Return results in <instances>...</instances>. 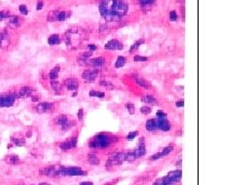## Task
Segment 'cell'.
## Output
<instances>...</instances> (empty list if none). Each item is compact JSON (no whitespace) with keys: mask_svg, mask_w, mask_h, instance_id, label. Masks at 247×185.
<instances>
[{"mask_svg":"<svg viewBox=\"0 0 247 185\" xmlns=\"http://www.w3.org/2000/svg\"><path fill=\"white\" fill-rule=\"evenodd\" d=\"M40 175L46 176V177L50 178H56L62 176L61 174V167H46L43 168L42 170H40Z\"/></svg>","mask_w":247,"mask_h":185,"instance_id":"5","label":"cell"},{"mask_svg":"<svg viewBox=\"0 0 247 185\" xmlns=\"http://www.w3.org/2000/svg\"><path fill=\"white\" fill-rule=\"evenodd\" d=\"M100 85L104 86V88L107 89H113V88H114L113 85H112L111 82H108V81H101Z\"/></svg>","mask_w":247,"mask_h":185,"instance_id":"35","label":"cell"},{"mask_svg":"<svg viewBox=\"0 0 247 185\" xmlns=\"http://www.w3.org/2000/svg\"><path fill=\"white\" fill-rule=\"evenodd\" d=\"M62 176H85L87 172L77 167H61Z\"/></svg>","mask_w":247,"mask_h":185,"instance_id":"4","label":"cell"},{"mask_svg":"<svg viewBox=\"0 0 247 185\" xmlns=\"http://www.w3.org/2000/svg\"><path fill=\"white\" fill-rule=\"evenodd\" d=\"M59 72H60V67H59V66L54 67V68L50 70V74H49V76H50V79H52V80H55L56 78H58Z\"/></svg>","mask_w":247,"mask_h":185,"instance_id":"27","label":"cell"},{"mask_svg":"<svg viewBox=\"0 0 247 185\" xmlns=\"http://www.w3.org/2000/svg\"><path fill=\"white\" fill-rule=\"evenodd\" d=\"M140 111H141L143 114H148L151 112V109L148 107V106H143V107L140 109Z\"/></svg>","mask_w":247,"mask_h":185,"instance_id":"40","label":"cell"},{"mask_svg":"<svg viewBox=\"0 0 247 185\" xmlns=\"http://www.w3.org/2000/svg\"><path fill=\"white\" fill-rule=\"evenodd\" d=\"M32 100H33V102H36V101L38 100V97H35V96H32Z\"/></svg>","mask_w":247,"mask_h":185,"instance_id":"51","label":"cell"},{"mask_svg":"<svg viewBox=\"0 0 247 185\" xmlns=\"http://www.w3.org/2000/svg\"><path fill=\"white\" fill-rule=\"evenodd\" d=\"M169 16L171 21H176V20H177V13H176V12H174V10H172V12L170 13Z\"/></svg>","mask_w":247,"mask_h":185,"instance_id":"42","label":"cell"},{"mask_svg":"<svg viewBox=\"0 0 247 185\" xmlns=\"http://www.w3.org/2000/svg\"><path fill=\"white\" fill-rule=\"evenodd\" d=\"M99 10L106 21H120L127 13L128 5L123 0H103L99 4Z\"/></svg>","mask_w":247,"mask_h":185,"instance_id":"1","label":"cell"},{"mask_svg":"<svg viewBox=\"0 0 247 185\" xmlns=\"http://www.w3.org/2000/svg\"><path fill=\"white\" fill-rule=\"evenodd\" d=\"M142 102L146 103V104H149V105H157V104H158V101H157L156 98H153V96H144V97H142Z\"/></svg>","mask_w":247,"mask_h":185,"instance_id":"24","label":"cell"},{"mask_svg":"<svg viewBox=\"0 0 247 185\" xmlns=\"http://www.w3.org/2000/svg\"><path fill=\"white\" fill-rule=\"evenodd\" d=\"M19 10H20V13H23V15H27V13H28V8H27L26 5H24V4L20 5V6H19Z\"/></svg>","mask_w":247,"mask_h":185,"instance_id":"39","label":"cell"},{"mask_svg":"<svg viewBox=\"0 0 247 185\" xmlns=\"http://www.w3.org/2000/svg\"><path fill=\"white\" fill-rule=\"evenodd\" d=\"M154 2V0H139V3L142 5V6H148V5L153 4Z\"/></svg>","mask_w":247,"mask_h":185,"instance_id":"37","label":"cell"},{"mask_svg":"<svg viewBox=\"0 0 247 185\" xmlns=\"http://www.w3.org/2000/svg\"><path fill=\"white\" fill-rule=\"evenodd\" d=\"M50 88H52V89L56 94H61L62 92V85L59 82H57V81L53 80L52 83H50Z\"/></svg>","mask_w":247,"mask_h":185,"instance_id":"25","label":"cell"},{"mask_svg":"<svg viewBox=\"0 0 247 185\" xmlns=\"http://www.w3.org/2000/svg\"><path fill=\"white\" fill-rule=\"evenodd\" d=\"M167 176H169V177L172 179H175L176 181H179L181 179V171L180 170L173 171V172H170Z\"/></svg>","mask_w":247,"mask_h":185,"instance_id":"28","label":"cell"},{"mask_svg":"<svg viewBox=\"0 0 247 185\" xmlns=\"http://www.w3.org/2000/svg\"><path fill=\"white\" fill-rule=\"evenodd\" d=\"M68 120H69L68 117H67L66 115H63V114H62V115H59V116L56 117V118L54 119V122H55L56 125H61V127H62V125H65V123L68 122Z\"/></svg>","mask_w":247,"mask_h":185,"instance_id":"19","label":"cell"},{"mask_svg":"<svg viewBox=\"0 0 247 185\" xmlns=\"http://www.w3.org/2000/svg\"><path fill=\"white\" fill-rule=\"evenodd\" d=\"M105 49H122L123 44L120 43V41H119L117 39H112V40L108 41V42L105 44Z\"/></svg>","mask_w":247,"mask_h":185,"instance_id":"17","label":"cell"},{"mask_svg":"<svg viewBox=\"0 0 247 185\" xmlns=\"http://www.w3.org/2000/svg\"><path fill=\"white\" fill-rule=\"evenodd\" d=\"M63 85L67 89H68V91H76L78 85H79V82H78V80L76 79V78L70 77V78H67V79L64 80Z\"/></svg>","mask_w":247,"mask_h":185,"instance_id":"9","label":"cell"},{"mask_svg":"<svg viewBox=\"0 0 247 185\" xmlns=\"http://www.w3.org/2000/svg\"><path fill=\"white\" fill-rule=\"evenodd\" d=\"M137 134H138V132L135 131V132H132V133H130L129 135L127 136V139L128 140H132V139H134L135 137L137 136Z\"/></svg>","mask_w":247,"mask_h":185,"instance_id":"43","label":"cell"},{"mask_svg":"<svg viewBox=\"0 0 247 185\" xmlns=\"http://www.w3.org/2000/svg\"><path fill=\"white\" fill-rule=\"evenodd\" d=\"M9 16H10V13L6 12V10H1V12H0V21H2V20L6 18H9Z\"/></svg>","mask_w":247,"mask_h":185,"instance_id":"36","label":"cell"},{"mask_svg":"<svg viewBox=\"0 0 247 185\" xmlns=\"http://www.w3.org/2000/svg\"><path fill=\"white\" fill-rule=\"evenodd\" d=\"M10 43L9 35L6 31H0V49H6Z\"/></svg>","mask_w":247,"mask_h":185,"instance_id":"12","label":"cell"},{"mask_svg":"<svg viewBox=\"0 0 247 185\" xmlns=\"http://www.w3.org/2000/svg\"><path fill=\"white\" fill-rule=\"evenodd\" d=\"M22 24V20L20 16H10L7 20V26L9 28H13V29H16L21 26Z\"/></svg>","mask_w":247,"mask_h":185,"instance_id":"13","label":"cell"},{"mask_svg":"<svg viewBox=\"0 0 247 185\" xmlns=\"http://www.w3.org/2000/svg\"><path fill=\"white\" fill-rule=\"evenodd\" d=\"M126 108L128 109L130 114H133L134 112H135V107H134V105L132 104V103H127V104H126Z\"/></svg>","mask_w":247,"mask_h":185,"instance_id":"38","label":"cell"},{"mask_svg":"<svg viewBox=\"0 0 247 185\" xmlns=\"http://www.w3.org/2000/svg\"><path fill=\"white\" fill-rule=\"evenodd\" d=\"M153 185H164V183H163V179L162 178L158 179V180L153 183Z\"/></svg>","mask_w":247,"mask_h":185,"instance_id":"47","label":"cell"},{"mask_svg":"<svg viewBox=\"0 0 247 185\" xmlns=\"http://www.w3.org/2000/svg\"><path fill=\"white\" fill-rule=\"evenodd\" d=\"M134 77H135L136 83L139 86H141V88H144V89H150L151 88V85L145 79H143V78H141V77H136V76H134Z\"/></svg>","mask_w":247,"mask_h":185,"instance_id":"20","label":"cell"},{"mask_svg":"<svg viewBox=\"0 0 247 185\" xmlns=\"http://www.w3.org/2000/svg\"><path fill=\"white\" fill-rule=\"evenodd\" d=\"M109 145H110V138L108 136L102 135V134L97 135L90 143V146L93 148H104Z\"/></svg>","mask_w":247,"mask_h":185,"instance_id":"2","label":"cell"},{"mask_svg":"<svg viewBox=\"0 0 247 185\" xmlns=\"http://www.w3.org/2000/svg\"><path fill=\"white\" fill-rule=\"evenodd\" d=\"M98 73H99L98 69L97 68H93V69L86 70V71L81 74V76H83V78L87 81V82H93V81L97 78Z\"/></svg>","mask_w":247,"mask_h":185,"instance_id":"7","label":"cell"},{"mask_svg":"<svg viewBox=\"0 0 247 185\" xmlns=\"http://www.w3.org/2000/svg\"><path fill=\"white\" fill-rule=\"evenodd\" d=\"M136 158H137V156L135 155L134 151H133V152H128V153H126V161H134Z\"/></svg>","mask_w":247,"mask_h":185,"instance_id":"33","label":"cell"},{"mask_svg":"<svg viewBox=\"0 0 247 185\" xmlns=\"http://www.w3.org/2000/svg\"><path fill=\"white\" fill-rule=\"evenodd\" d=\"M12 141L15 143L17 146H24L25 145V140L23 137H20L19 135L18 136H13L12 138Z\"/></svg>","mask_w":247,"mask_h":185,"instance_id":"26","label":"cell"},{"mask_svg":"<svg viewBox=\"0 0 247 185\" xmlns=\"http://www.w3.org/2000/svg\"><path fill=\"white\" fill-rule=\"evenodd\" d=\"M105 60L104 58H96V59H89L88 61L85 62V65L91 66V67H95V68H99V67H102L104 65Z\"/></svg>","mask_w":247,"mask_h":185,"instance_id":"11","label":"cell"},{"mask_svg":"<svg viewBox=\"0 0 247 185\" xmlns=\"http://www.w3.org/2000/svg\"><path fill=\"white\" fill-rule=\"evenodd\" d=\"M76 142H77L76 138H71V139L67 140V141L62 142L59 146H60V148H62L63 150H68V149H71V148L76 146Z\"/></svg>","mask_w":247,"mask_h":185,"instance_id":"14","label":"cell"},{"mask_svg":"<svg viewBox=\"0 0 247 185\" xmlns=\"http://www.w3.org/2000/svg\"><path fill=\"white\" fill-rule=\"evenodd\" d=\"M55 109V105L53 103L49 102H42L35 107V111L38 113H49V112H53Z\"/></svg>","mask_w":247,"mask_h":185,"instance_id":"6","label":"cell"},{"mask_svg":"<svg viewBox=\"0 0 247 185\" xmlns=\"http://www.w3.org/2000/svg\"><path fill=\"white\" fill-rule=\"evenodd\" d=\"M90 96L91 97H98V98H104V92H97V91H90Z\"/></svg>","mask_w":247,"mask_h":185,"instance_id":"34","label":"cell"},{"mask_svg":"<svg viewBox=\"0 0 247 185\" xmlns=\"http://www.w3.org/2000/svg\"><path fill=\"white\" fill-rule=\"evenodd\" d=\"M83 110L79 109V111H78V119H83Z\"/></svg>","mask_w":247,"mask_h":185,"instance_id":"48","label":"cell"},{"mask_svg":"<svg viewBox=\"0 0 247 185\" xmlns=\"http://www.w3.org/2000/svg\"><path fill=\"white\" fill-rule=\"evenodd\" d=\"M88 49L91 50V52H93V50H95L97 49V46L96 45H94V44H90V45L88 46Z\"/></svg>","mask_w":247,"mask_h":185,"instance_id":"49","label":"cell"},{"mask_svg":"<svg viewBox=\"0 0 247 185\" xmlns=\"http://www.w3.org/2000/svg\"><path fill=\"white\" fill-rule=\"evenodd\" d=\"M79 185H93L92 182H81Z\"/></svg>","mask_w":247,"mask_h":185,"instance_id":"50","label":"cell"},{"mask_svg":"<svg viewBox=\"0 0 247 185\" xmlns=\"http://www.w3.org/2000/svg\"><path fill=\"white\" fill-rule=\"evenodd\" d=\"M88 161H89V162H90V164H91V165H99V164H100V159H99V158H98L96 154H93V153L89 154V156H88Z\"/></svg>","mask_w":247,"mask_h":185,"instance_id":"29","label":"cell"},{"mask_svg":"<svg viewBox=\"0 0 247 185\" xmlns=\"http://www.w3.org/2000/svg\"><path fill=\"white\" fill-rule=\"evenodd\" d=\"M34 95V89L30 86H24L22 88L20 91L17 92V97L18 98H28V97H32Z\"/></svg>","mask_w":247,"mask_h":185,"instance_id":"10","label":"cell"},{"mask_svg":"<svg viewBox=\"0 0 247 185\" xmlns=\"http://www.w3.org/2000/svg\"><path fill=\"white\" fill-rule=\"evenodd\" d=\"M92 55H93V52H86V53H83V55H80L79 57L77 58L78 63H79V64H85L86 61H88L89 59H91Z\"/></svg>","mask_w":247,"mask_h":185,"instance_id":"18","label":"cell"},{"mask_svg":"<svg viewBox=\"0 0 247 185\" xmlns=\"http://www.w3.org/2000/svg\"><path fill=\"white\" fill-rule=\"evenodd\" d=\"M17 92H6V94L0 95V108L10 107L15 104L17 99Z\"/></svg>","mask_w":247,"mask_h":185,"instance_id":"3","label":"cell"},{"mask_svg":"<svg viewBox=\"0 0 247 185\" xmlns=\"http://www.w3.org/2000/svg\"><path fill=\"white\" fill-rule=\"evenodd\" d=\"M146 152V150H145V143H144V138H141L139 140V143H138V146L134 151V153H135V155L137 158H139V156H143Z\"/></svg>","mask_w":247,"mask_h":185,"instance_id":"15","label":"cell"},{"mask_svg":"<svg viewBox=\"0 0 247 185\" xmlns=\"http://www.w3.org/2000/svg\"><path fill=\"white\" fill-rule=\"evenodd\" d=\"M145 129H146L147 131H156L157 130V125H156V118H153V119H148L146 122V125H145Z\"/></svg>","mask_w":247,"mask_h":185,"instance_id":"22","label":"cell"},{"mask_svg":"<svg viewBox=\"0 0 247 185\" xmlns=\"http://www.w3.org/2000/svg\"><path fill=\"white\" fill-rule=\"evenodd\" d=\"M176 107H182V106L184 105V102H183V100H181V101H177L176 102Z\"/></svg>","mask_w":247,"mask_h":185,"instance_id":"46","label":"cell"},{"mask_svg":"<svg viewBox=\"0 0 247 185\" xmlns=\"http://www.w3.org/2000/svg\"><path fill=\"white\" fill-rule=\"evenodd\" d=\"M74 125H75V122H74L68 120V122H67L64 125H62L61 128H62V130H63V131H68V130H70V129H71L72 127H73Z\"/></svg>","mask_w":247,"mask_h":185,"instance_id":"32","label":"cell"},{"mask_svg":"<svg viewBox=\"0 0 247 185\" xmlns=\"http://www.w3.org/2000/svg\"><path fill=\"white\" fill-rule=\"evenodd\" d=\"M134 61H136V62H145V61H147V58L146 57H141V56H135V57H134Z\"/></svg>","mask_w":247,"mask_h":185,"instance_id":"41","label":"cell"},{"mask_svg":"<svg viewBox=\"0 0 247 185\" xmlns=\"http://www.w3.org/2000/svg\"><path fill=\"white\" fill-rule=\"evenodd\" d=\"M126 62H127V59H126L125 57H122V56H120V57L117 58L116 64H114V67H116V68H120V67H123L124 65H125Z\"/></svg>","mask_w":247,"mask_h":185,"instance_id":"30","label":"cell"},{"mask_svg":"<svg viewBox=\"0 0 247 185\" xmlns=\"http://www.w3.org/2000/svg\"><path fill=\"white\" fill-rule=\"evenodd\" d=\"M60 41H61L60 36H59L58 34H53L52 36H50L49 39H47V42H49V44H50V45L59 44L60 43Z\"/></svg>","mask_w":247,"mask_h":185,"instance_id":"23","label":"cell"},{"mask_svg":"<svg viewBox=\"0 0 247 185\" xmlns=\"http://www.w3.org/2000/svg\"><path fill=\"white\" fill-rule=\"evenodd\" d=\"M39 185H50V184H47V183H40Z\"/></svg>","mask_w":247,"mask_h":185,"instance_id":"52","label":"cell"},{"mask_svg":"<svg viewBox=\"0 0 247 185\" xmlns=\"http://www.w3.org/2000/svg\"><path fill=\"white\" fill-rule=\"evenodd\" d=\"M6 162H8L9 165H17L20 162V158L18 155H16V154H10V155H7L6 156Z\"/></svg>","mask_w":247,"mask_h":185,"instance_id":"21","label":"cell"},{"mask_svg":"<svg viewBox=\"0 0 247 185\" xmlns=\"http://www.w3.org/2000/svg\"><path fill=\"white\" fill-rule=\"evenodd\" d=\"M172 150H173V147H172V146H167L166 148H164V149H163L162 151H160V152L156 153V154H153V155L150 158V159H151V161H156V159L161 158H163V156H166V155H168V154H169Z\"/></svg>","mask_w":247,"mask_h":185,"instance_id":"16","label":"cell"},{"mask_svg":"<svg viewBox=\"0 0 247 185\" xmlns=\"http://www.w3.org/2000/svg\"><path fill=\"white\" fill-rule=\"evenodd\" d=\"M157 117H167V114L165 113V112L159 110L158 112H157Z\"/></svg>","mask_w":247,"mask_h":185,"instance_id":"44","label":"cell"},{"mask_svg":"<svg viewBox=\"0 0 247 185\" xmlns=\"http://www.w3.org/2000/svg\"><path fill=\"white\" fill-rule=\"evenodd\" d=\"M143 42H144V39H139L138 41H136V42L131 46V49H130V50H129V52H130V53L135 52V50H136L137 49H138V47H139L140 45H141V44H142Z\"/></svg>","mask_w":247,"mask_h":185,"instance_id":"31","label":"cell"},{"mask_svg":"<svg viewBox=\"0 0 247 185\" xmlns=\"http://www.w3.org/2000/svg\"><path fill=\"white\" fill-rule=\"evenodd\" d=\"M156 125H157V129H160V130L165 131V132L169 131L171 129L170 122H168L166 117H157Z\"/></svg>","mask_w":247,"mask_h":185,"instance_id":"8","label":"cell"},{"mask_svg":"<svg viewBox=\"0 0 247 185\" xmlns=\"http://www.w3.org/2000/svg\"><path fill=\"white\" fill-rule=\"evenodd\" d=\"M42 7H43V1H38V2H37V6H36V9H37V10H40Z\"/></svg>","mask_w":247,"mask_h":185,"instance_id":"45","label":"cell"}]
</instances>
